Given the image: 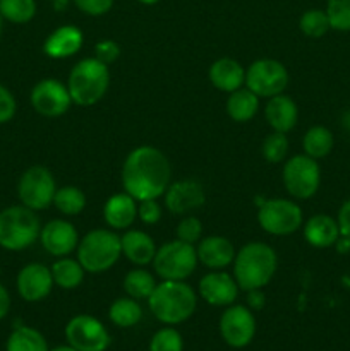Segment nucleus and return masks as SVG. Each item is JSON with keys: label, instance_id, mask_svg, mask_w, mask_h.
I'll return each mask as SVG.
<instances>
[{"label": "nucleus", "instance_id": "f257e3e1", "mask_svg": "<svg viewBox=\"0 0 350 351\" xmlns=\"http://www.w3.org/2000/svg\"><path fill=\"white\" fill-rule=\"evenodd\" d=\"M170 163L160 149L141 146L124 161L122 185L136 201L158 199L170 185Z\"/></svg>", "mask_w": 350, "mask_h": 351}, {"label": "nucleus", "instance_id": "f03ea898", "mask_svg": "<svg viewBox=\"0 0 350 351\" xmlns=\"http://www.w3.org/2000/svg\"><path fill=\"white\" fill-rule=\"evenodd\" d=\"M277 252L263 242H250L233 259V278L240 290H261L277 271Z\"/></svg>", "mask_w": 350, "mask_h": 351}, {"label": "nucleus", "instance_id": "7ed1b4c3", "mask_svg": "<svg viewBox=\"0 0 350 351\" xmlns=\"http://www.w3.org/2000/svg\"><path fill=\"white\" fill-rule=\"evenodd\" d=\"M148 304L158 321L165 324H180L194 314L198 298L194 290L184 281L163 280L156 285Z\"/></svg>", "mask_w": 350, "mask_h": 351}, {"label": "nucleus", "instance_id": "20e7f679", "mask_svg": "<svg viewBox=\"0 0 350 351\" xmlns=\"http://www.w3.org/2000/svg\"><path fill=\"white\" fill-rule=\"evenodd\" d=\"M110 84L108 65L98 58H82L69 74L67 89L72 101L79 106H91L105 96Z\"/></svg>", "mask_w": 350, "mask_h": 351}, {"label": "nucleus", "instance_id": "39448f33", "mask_svg": "<svg viewBox=\"0 0 350 351\" xmlns=\"http://www.w3.org/2000/svg\"><path fill=\"white\" fill-rule=\"evenodd\" d=\"M41 225L33 209L10 206L0 213V247L7 250H24L40 237Z\"/></svg>", "mask_w": 350, "mask_h": 351}, {"label": "nucleus", "instance_id": "423d86ee", "mask_svg": "<svg viewBox=\"0 0 350 351\" xmlns=\"http://www.w3.org/2000/svg\"><path fill=\"white\" fill-rule=\"evenodd\" d=\"M120 254V237L110 230H93L78 243L79 264L93 274L108 271L119 261Z\"/></svg>", "mask_w": 350, "mask_h": 351}, {"label": "nucleus", "instance_id": "0eeeda50", "mask_svg": "<svg viewBox=\"0 0 350 351\" xmlns=\"http://www.w3.org/2000/svg\"><path fill=\"white\" fill-rule=\"evenodd\" d=\"M154 271L158 276L170 281H184L198 266V252L194 245L174 240L161 245L154 254Z\"/></svg>", "mask_w": 350, "mask_h": 351}, {"label": "nucleus", "instance_id": "6e6552de", "mask_svg": "<svg viewBox=\"0 0 350 351\" xmlns=\"http://www.w3.org/2000/svg\"><path fill=\"white\" fill-rule=\"evenodd\" d=\"M283 184L295 199H309L318 192L321 184V168L314 158L299 154L283 167Z\"/></svg>", "mask_w": 350, "mask_h": 351}, {"label": "nucleus", "instance_id": "1a4fd4ad", "mask_svg": "<svg viewBox=\"0 0 350 351\" xmlns=\"http://www.w3.org/2000/svg\"><path fill=\"white\" fill-rule=\"evenodd\" d=\"M247 89L259 98H273L281 95L288 84V72L281 62L261 58L250 64L246 72Z\"/></svg>", "mask_w": 350, "mask_h": 351}, {"label": "nucleus", "instance_id": "9d476101", "mask_svg": "<svg viewBox=\"0 0 350 351\" xmlns=\"http://www.w3.org/2000/svg\"><path fill=\"white\" fill-rule=\"evenodd\" d=\"M57 192L55 178L45 167H31L24 171L17 184V194L21 202L33 211H41L54 204V195Z\"/></svg>", "mask_w": 350, "mask_h": 351}, {"label": "nucleus", "instance_id": "9b49d317", "mask_svg": "<svg viewBox=\"0 0 350 351\" xmlns=\"http://www.w3.org/2000/svg\"><path fill=\"white\" fill-rule=\"evenodd\" d=\"M257 221L271 235H292L302 225V209L288 199H270L261 206Z\"/></svg>", "mask_w": 350, "mask_h": 351}, {"label": "nucleus", "instance_id": "f8f14e48", "mask_svg": "<svg viewBox=\"0 0 350 351\" xmlns=\"http://www.w3.org/2000/svg\"><path fill=\"white\" fill-rule=\"evenodd\" d=\"M69 346L78 351H105L110 345V336L105 326L91 315H78L71 319L65 328Z\"/></svg>", "mask_w": 350, "mask_h": 351}, {"label": "nucleus", "instance_id": "ddd939ff", "mask_svg": "<svg viewBox=\"0 0 350 351\" xmlns=\"http://www.w3.org/2000/svg\"><path fill=\"white\" fill-rule=\"evenodd\" d=\"M220 332L226 345L232 348H244L249 345L256 332V321L249 308L244 305H233L223 312L220 319Z\"/></svg>", "mask_w": 350, "mask_h": 351}, {"label": "nucleus", "instance_id": "4468645a", "mask_svg": "<svg viewBox=\"0 0 350 351\" xmlns=\"http://www.w3.org/2000/svg\"><path fill=\"white\" fill-rule=\"evenodd\" d=\"M69 89L57 79H43L31 91V105L43 117H60L71 108Z\"/></svg>", "mask_w": 350, "mask_h": 351}, {"label": "nucleus", "instance_id": "2eb2a0df", "mask_svg": "<svg viewBox=\"0 0 350 351\" xmlns=\"http://www.w3.org/2000/svg\"><path fill=\"white\" fill-rule=\"evenodd\" d=\"M54 285L51 271L43 264H27L17 274V291L26 302H40L47 298Z\"/></svg>", "mask_w": 350, "mask_h": 351}, {"label": "nucleus", "instance_id": "dca6fc26", "mask_svg": "<svg viewBox=\"0 0 350 351\" xmlns=\"http://www.w3.org/2000/svg\"><path fill=\"white\" fill-rule=\"evenodd\" d=\"M43 249L55 257H64L78 247L79 239L74 225L65 219H54L47 223L40 232Z\"/></svg>", "mask_w": 350, "mask_h": 351}, {"label": "nucleus", "instance_id": "f3484780", "mask_svg": "<svg viewBox=\"0 0 350 351\" xmlns=\"http://www.w3.org/2000/svg\"><path fill=\"white\" fill-rule=\"evenodd\" d=\"M199 293L209 305L225 307V305H232L235 302L237 295H239V285H237L235 278L230 276L229 273L213 271L201 278Z\"/></svg>", "mask_w": 350, "mask_h": 351}, {"label": "nucleus", "instance_id": "a211bd4d", "mask_svg": "<svg viewBox=\"0 0 350 351\" xmlns=\"http://www.w3.org/2000/svg\"><path fill=\"white\" fill-rule=\"evenodd\" d=\"M205 199V189L196 180L175 182L165 191V204L174 215H185L201 208Z\"/></svg>", "mask_w": 350, "mask_h": 351}, {"label": "nucleus", "instance_id": "6ab92c4d", "mask_svg": "<svg viewBox=\"0 0 350 351\" xmlns=\"http://www.w3.org/2000/svg\"><path fill=\"white\" fill-rule=\"evenodd\" d=\"M198 261L209 269H223L235 259V250L225 237H208L199 242Z\"/></svg>", "mask_w": 350, "mask_h": 351}, {"label": "nucleus", "instance_id": "aec40b11", "mask_svg": "<svg viewBox=\"0 0 350 351\" xmlns=\"http://www.w3.org/2000/svg\"><path fill=\"white\" fill-rule=\"evenodd\" d=\"M137 216L136 199L129 195L127 192L124 194H115L106 201L103 208V218L106 225L113 230H126L134 223Z\"/></svg>", "mask_w": 350, "mask_h": 351}, {"label": "nucleus", "instance_id": "412c9836", "mask_svg": "<svg viewBox=\"0 0 350 351\" xmlns=\"http://www.w3.org/2000/svg\"><path fill=\"white\" fill-rule=\"evenodd\" d=\"M304 239L316 249H328L340 239V226L335 218L328 215H316L305 223Z\"/></svg>", "mask_w": 350, "mask_h": 351}, {"label": "nucleus", "instance_id": "4be33fe9", "mask_svg": "<svg viewBox=\"0 0 350 351\" xmlns=\"http://www.w3.org/2000/svg\"><path fill=\"white\" fill-rule=\"evenodd\" d=\"M122 254L136 266H146L154 259L156 245L148 233L141 230H129L120 239Z\"/></svg>", "mask_w": 350, "mask_h": 351}, {"label": "nucleus", "instance_id": "5701e85b", "mask_svg": "<svg viewBox=\"0 0 350 351\" xmlns=\"http://www.w3.org/2000/svg\"><path fill=\"white\" fill-rule=\"evenodd\" d=\"M264 115H266V120L271 129L277 130V132L287 134L297 123V105L288 96L277 95L270 98L266 110H264Z\"/></svg>", "mask_w": 350, "mask_h": 351}, {"label": "nucleus", "instance_id": "b1692460", "mask_svg": "<svg viewBox=\"0 0 350 351\" xmlns=\"http://www.w3.org/2000/svg\"><path fill=\"white\" fill-rule=\"evenodd\" d=\"M82 47V33L75 26L57 27L45 41V53L51 58H67Z\"/></svg>", "mask_w": 350, "mask_h": 351}, {"label": "nucleus", "instance_id": "393cba45", "mask_svg": "<svg viewBox=\"0 0 350 351\" xmlns=\"http://www.w3.org/2000/svg\"><path fill=\"white\" fill-rule=\"evenodd\" d=\"M209 81L220 91L233 93L246 82V72L233 58H220L209 69Z\"/></svg>", "mask_w": 350, "mask_h": 351}, {"label": "nucleus", "instance_id": "a878e982", "mask_svg": "<svg viewBox=\"0 0 350 351\" xmlns=\"http://www.w3.org/2000/svg\"><path fill=\"white\" fill-rule=\"evenodd\" d=\"M259 108V96L254 95L250 89L239 88L230 93L226 99V113L235 122H249L254 119Z\"/></svg>", "mask_w": 350, "mask_h": 351}, {"label": "nucleus", "instance_id": "bb28decb", "mask_svg": "<svg viewBox=\"0 0 350 351\" xmlns=\"http://www.w3.org/2000/svg\"><path fill=\"white\" fill-rule=\"evenodd\" d=\"M51 278H54V283L57 287L64 288V290H74L79 285L82 283V278H84V267L79 264V261L75 259H58L57 263L51 266Z\"/></svg>", "mask_w": 350, "mask_h": 351}, {"label": "nucleus", "instance_id": "cd10ccee", "mask_svg": "<svg viewBox=\"0 0 350 351\" xmlns=\"http://www.w3.org/2000/svg\"><path fill=\"white\" fill-rule=\"evenodd\" d=\"M333 144H335V139H333L331 130L323 125L311 127L305 132L304 141H302L305 154L314 158V160H321V158L328 156L333 149Z\"/></svg>", "mask_w": 350, "mask_h": 351}, {"label": "nucleus", "instance_id": "c85d7f7f", "mask_svg": "<svg viewBox=\"0 0 350 351\" xmlns=\"http://www.w3.org/2000/svg\"><path fill=\"white\" fill-rule=\"evenodd\" d=\"M7 351H48V345L36 329L21 326L7 339Z\"/></svg>", "mask_w": 350, "mask_h": 351}, {"label": "nucleus", "instance_id": "c756f323", "mask_svg": "<svg viewBox=\"0 0 350 351\" xmlns=\"http://www.w3.org/2000/svg\"><path fill=\"white\" fill-rule=\"evenodd\" d=\"M110 321L119 328H132L143 317V308L134 298H119L110 307Z\"/></svg>", "mask_w": 350, "mask_h": 351}, {"label": "nucleus", "instance_id": "7c9ffc66", "mask_svg": "<svg viewBox=\"0 0 350 351\" xmlns=\"http://www.w3.org/2000/svg\"><path fill=\"white\" fill-rule=\"evenodd\" d=\"M156 288L154 278L148 273L146 269H132L127 273L126 280H124V290L134 300H144L150 298L153 290Z\"/></svg>", "mask_w": 350, "mask_h": 351}, {"label": "nucleus", "instance_id": "2f4dec72", "mask_svg": "<svg viewBox=\"0 0 350 351\" xmlns=\"http://www.w3.org/2000/svg\"><path fill=\"white\" fill-rule=\"evenodd\" d=\"M54 206L62 215H79L86 206V195L81 189L74 187V185H67V187L57 189L54 195Z\"/></svg>", "mask_w": 350, "mask_h": 351}, {"label": "nucleus", "instance_id": "473e14b6", "mask_svg": "<svg viewBox=\"0 0 350 351\" xmlns=\"http://www.w3.org/2000/svg\"><path fill=\"white\" fill-rule=\"evenodd\" d=\"M0 14L14 24L30 23L36 14L34 0H0Z\"/></svg>", "mask_w": 350, "mask_h": 351}, {"label": "nucleus", "instance_id": "72a5a7b5", "mask_svg": "<svg viewBox=\"0 0 350 351\" xmlns=\"http://www.w3.org/2000/svg\"><path fill=\"white\" fill-rule=\"evenodd\" d=\"M299 27L309 38H321L331 29L329 19L326 16V10L321 9L305 10L301 16V21H299Z\"/></svg>", "mask_w": 350, "mask_h": 351}, {"label": "nucleus", "instance_id": "f704fd0d", "mask_svg": "<svg viewBox=\"0 0 350 351\" xmlns=\"http://www.w3.org/2000/svg\"><path fill=\"white\" fill-rule=\"evenodd\" d=\"M326 16L336 31H350V0H328Z\"/></svg>", "mask_w": 350, "mask_h": 351}, {"label": "nucleus", "instance_id": "c9c22d12", "mask_svg": "<svg viewBox=\"0 0 350 351\" xmlns=\"http://www.w3.org/2000/svg\"><path fill=\"white\" fill-rule=\"evenodd\" d=\"M288 153V139L283 132H277L275 130L273 134L264 139L263 143V154L266 158V161L270 163H280L283 161V158L287 156Z\"/></svg>", "mask_w": 350, "mask_h": 351}, {"label": "nucleus", "instance_id": "e433bc0d", "mask_svg": "<svg viewBox=\"0 0 350 351\" xmlns=\"http://www.w3.org/2000/svg\"><path fill=\"white\" fill-rule=\"evenodd\" d=\"M150 351H182V338L175 329H160L150 343Z\"/></svg>", "mask_w": 350, "mask_h": 351}, {"label": "nucleus", "instance_id": "4c0bfd02", "mask_svg": "<svg viewBox=\"0 0 350 351\" xmlns=\"http://www.w3.org/2000/svg\"><path fill=\"white\" fill-rule=\"evenodd\" d=\"M202 223L194 216H187L182 219L177 226V240H182L185 243H196L201 240Z\"/></svg>", "mask_w": 350, "mask_h": 351}, {"label": "nucleus", "instance_id": "58836bf2", "mask_svg": "<svg viewBox=\"0 0 350 351\" xmlns=\"http://www.w3.org/2000/svg\"><path fill=\"white\" fill-rule=\"evenodd\" d=\"M141 204L137 206V216L141 221L146 225H154L160 221L161 218V208L156 202V199H146V201H139Z\"/></svg>", "mask_w": 350, "mask_h": 351}, {"label": "nucleus", "instance_id": "ea45409f", "mask_svg": "<svg viewBox=\"0 0 350 351\" xmlns=\"http://www.w3.org/2000/svg\"><path fill=\"white\" fill-rule=\"evenodd\" d=\"M95 51H96L95 58H98V60L102 62V64L110 65V64H113V62H115L117 58H119L120 47L115 43V41L103 40V41H100L98 45H96Z\"/></svg>", "mask_w": 350, "mask_h": 351}, {"label": "nucleus", "instance_id": "a19ab883", "mask_svg": "<svg viewBox=\"0 0 350 351\" xmlns=\"http://www.w3.org/2000/svg\"><path fill=\"white\" fill-rule=\"evenodd\" d=\"M16 99H14L12 93L5 86L0 84V123H7L9 120H12V117L16 115Z\"/></svg>", "mask_w": 350, "mask_h": 351}, {"label": "nucleus", "instance_id": "79ce46f5", "mask_svg": "<svg viewBox=\"0 0 350 351\" xmlns=\"http://www.w3.org/2000/svg\"><path fill=\"white\" fill-rule=\"evenodd\" d=\"M74 3L88 16H102L112 9L113 0H74Z\"/></svg>", "mask_w": 350, "mask_h": 351}, {"label": "nucleus", "instance_id": "37998d69", "mask_svg": "<svg viewBox=\"0 0 350 351\" xmlns=\"http://www.w3.org/2000/svg\"><path fill=\"white\" fill-rule=\"evenodd\" d=\"M336 221H338L340 226V235L350 239V199H347L342 204V208L338 209Z\"/></svg>", "mask_w": 350, "mask_h": 351}, {"label": "nucleus", "instance_id": "c03bdc74", "mask_svg": "<svg viewBox=\"0 0 350 351\" xmlns=\"http://www.w3.org/2000/svg\"><path fill=\"white\" fill-rule=\"evenodd\" d=\"M10 308V297H9V291L5 290L3 285H0V321L7 315Z\"/></svg>", "mask_w": 350, "mask_h": 351}, {"label": "nucleus", "instance_id": "a18cd8bd", "mask_svg": "<svg viewBox=\"0 0 350 351\" xmlns=\"http://www.w3.org/2000/svg\"><path fill=\"white\" fill-rule=\"evenodd\" d=\"M249 293V297H247V302H249V305L253 308H261L264 304V295L261 293L259 290H250L247 291Z\"/></svg>", "mask_w": 350, "mask_h": 351}, {"label": "nucleus", "instance_id": "49530a36", "mask_svg": "<svg viewBox=\"0 0 350 351\" xmlns=\"http://www.w3.org/2000/svg\"><path fill=\"white\" fill-rule=\"evenodd\" d=\"M51 351H78V350H74L72 346H58V348H54Z\"/></svg>", "mask_w": 350, "mask_h": 351}, {"label": "nucleus", "instance_id": "de8ad7c7", "mask_svg": "<svg viewBox=\"0 0 350 351\" xmlns=\"http://www.w3.org/2000/svg\"><path fill=\"white\" fill-rule=\"evenodd\" d=\"M139 2H143V3H148V5H151V3H156L158 0H139Z\"/></svg>", "mask_w": 350, "mask_h": 351}, {"label": "nucleus", "instance_id": "09e8293b", "mask_svg": "<svg viewBox=\"0 0 350 351\" xmlns=\"http://www.w3.org/2000/svg\"><path fill=\"white\" fill-rule=\"evenodd\" d=\"M55 3H57V5H64V3H67V0H54Z\"/></svg>", "mask_w": 350, "mask_h": 351}, {"label": "nucleus", "instance_id": "8fccbe9b", "mask_svg": "<svg viewBox=\"0 0 350 351\" xmlns=\"http://www.w3.org/2000/svg\"><path fill=\"white\" fill-rule=\"evenodd\" d=\"M2 19L3 17H2V14H0V33H2Z\"/></svg>", "mask_w": 350, "mask_h": 351}]
</instances>
